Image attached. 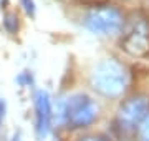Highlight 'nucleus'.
<instances>
[{
	"label": "nucleus",
	"mask_w": 149,
	"mask_h": 141,
	"mask_svg": "<svg viewBox=\"0 0 149 141\" xmlns=\"http://www.w3.org/2000/svg\"><path fill=\"white\" fill-rule=\"evenodd\" d=\"M90 82L96 93L106 98H118L128 87V73L119 61L114 58H106L95 66Z\"/></svg>",
	"instance_id": "obj_1"
},
{
	"label": "nucleus",
	"mask_w": 149,
	"mask_h": 141,
	"mask_svg": "<svg viewBox=\"0 0 149 141\" xmlns=\"http://www.w3.org/2000/svg\"><path fill=\"white\" fill-rule=\"evenodd\" d=\"M100 108L96 101L85 93L70 96L61 106V119L70 128H86L98 118Z\"/></svg>",
	"instance_id": "obj_2"
},
{
	"label": "nucleus",
	"mask_w": 149,
	"mask_h": 141,
	"mask_svg": "<svg viewBox=\"0 0 149 141\" xmlns=\"http://www.w3.org/2000/svg\"><path fill=\"white\" fill-rule=\"evenodd\" d=\"M85 25L90 32L98 35H116L124 27V17L116 7L100 5L88 12Z\"/></svg>",
	"instance_id": "obj_3"
},
{
	"label": "nucleus",
	"mask_w": 149,
	"mask_h": 141,
	"mask_svg": "<svg viewBox=\"0 0 149 141\" xmlns=\"http://www.w3.org/2000/svg\"><path fill=\"white\" fill-rule=\"evenodd\" d=\"M148 113H149V98L143 96V95L131 96L118 110L116 125L121 131L131 133L138 128L139 123L143 121Z\"/></svg>",
	"instance_id": "obj_4"
},
{
	"label": "nucleus",
	"mask_w": 149,
	"mask_h": 141,
	"mask_svg": "<svg viewBox=\"0 0 149 141\" xmlns=\"http://www.w3.org/2000/svg\"><path fill=\"white\" fill-rule=\"evenodd\" d=\"M123 48L131 55H144L149 50V25L144 18H136L133 28L123 40Z\"/></svg>",
	"instance_id": "obj_5"
},
{
	"label": "nucleus",
	"mask_w": 149,
	"mask_h": 141,
	"mask_svg": "<svg viewBox=\"0 0 149 141\" xmlns=\"http://www.w3.org/2000/svg\"><path fill=\"white\" fill-rule=\"evenodd\" d=\"M35 111H37V133L45 138L52 125V101L45 90H38L35 95Z\"/></svg>",
	"instance_id": "obj_6"
},
{
	"label": "nucleus",
	"mask_w": 149,
	"mask_h": 141,
	"mask_svg": "<svg viewBox=\"0 0 149 141\" xmlns=\"http://www.w3.org/2000/svg\"><path fill=\"white\" fill-rule=\"evenodd\" d=\"M138 138L139 141H149V113L138 126Z\"/></svg>",
	"instance_id": "obj_7"
},
{
	"label": "nucleus",
	"mask_w": 149,
	"mask_h": 141,
	"mask_svg": "<svg viewBox=\"0 0 149 141\" xmlns=\"http://www.w3.org/2000/svg\"><path fill=\"white\" fill-rule=\"evenodd\" d=\"M3 25H5V28L10 33L17 32V28H18V18H17L15 13H7L3 17Z\"/></svg>",
	"instance_id": "obj_8"
},
{
	"label": "nucleus",
	"mask_w": 149,
	"mask_h": 141,
	"mask_svg": "<svg viewBox=\"0 0 149 141\" xmlns=\"http://www.w3.org/2000/svg\"><path fill=\"white\" fill-rule=\"evenodd\" d=\"M22 5L25 8L28 15H33L35 13V3H33V0H22Z\"/></svg>",
	"instance_id": "obj_9"
},
{
	"label": "nucleus",
	"mask_w": 149,
	"mask_h": 141,
	"mask_svg": "<svg viewBox=\"0 0 149 141\" xmlns=\"http://www.w3.org/2000/svg\"><path fill=\"white\" fill-rule=\"evenodd\" d=\"M17 82L20 83L22 87H25V85H28V83H32V76L28 75V71H23V73L17 78Z\"/></svg>",
	"instance_id": "obj_10"
},
{
	"label": "nucleus",
	"mask_w": 149,
	"mask_h": 141,
	"mask_svg": "<svg viewBox=\"0 0 149 141\" xmlns=\"http://www.w3.org/2000/svg\"><path fill=\"white\" fill-rule=\"evenodd\" d=\"M78 141H109V140L104 138V136H100V135H90V136H83V138H80Z\"/></svg>",
	"instance_id": "obj_11"
},
{
	"label": "nucleus",
	"mask_w": 149,
	"mask_h": 141,
	"mask_svg": "<svg viewBox=\"0 0 149 141\" xmlns=\"http://www.w3.org/2000/svg\"><path fill=\"white\" fill-rule=\"evenodd\" d=\"M3 116H5V101L0 100V125H2V121H3Z\"/></svg>",
	"instance_id": "obj_12"
},
{
	"label": "nucleus",
	"mask_w": 149,
	"mask_h": 141,
	"mask_svg": "<svg viewBox=\"0 0 149 141\" xmlns=\"http://www.w3.org/2000/svg\"><path fill=\"white\" fill-rule=\"evenodd\" d=\"M12 141H20V135H15V136H13V140H12Z\"/></svg>",
	"instance_id": "obj_13"
}]
</instances>
